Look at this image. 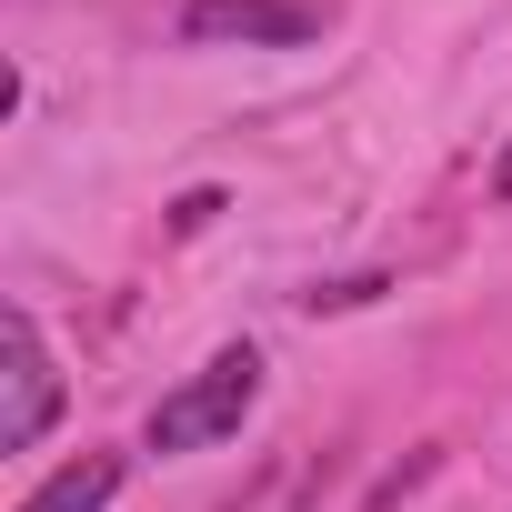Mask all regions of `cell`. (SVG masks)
I'll return each mask as SVG.
<instances>
[{"instance_id":"cell-2","label":"cell","mask_w":512,"mask_h":512,"mask_svg":"<svg viewBox=\"0 0 512 512\" xmlns=\"http://www.w3.org/2000/svg\"><path fill=\"white\" fill-rule=\"evenodd\" d=\"M51 422H61V372L41 352V322L11 302L0 312V452H31Z\"/></svg>"},{"instance_id":"cell-4","label":"cell","mask_w":512,"mask_h":512,"mask_svg":"<svg viewBox=\"0 0 512 512\" xmlns=\"http://www.w3.org/2000/svg\"><path fill=\"white\" fill-rule=\"evenodd\" d=\"M111 492H121V452H81V462H61L21 512H101Z\"/></svg>"},{"instance_id":"cell-1","label":"cell","mask_w":512,"mask_h":512,"mask_svg":"<svg viewBox=\"0 0 512 512\" xmlns=\"http://www.w3.org/2000/svg\"><path fill=\"white\" fill-rule=\"evenodd\" d=\"M251 402H262V352L231 342V352H211L181 392H161V402H151L141 442H151L161 462H171V452H211V442H231V432L251 422Z\"/></svg>"},{"instance_id":"cell-5","label":"cell","mask_w":512,"mask_h":512,"mask_svg":"<svg viewBox=\"0 0 512 512\" xmlns=\"http://www.w3.org/2000/svg\"><path fill=\"white\" fill-rule=\"evenodd\" d=\"M382 292H392L382 272H352V282H312V292H302V312H362V302H382Z\"/></svg>"},{"instance_id":"cell-3","label":"cell","mask_w":512,"mask_h":512,"mask_svg":"<svg viewBox=\"0 0 512 512\" xmlns=\"http://www.w3.org/2000/svg\"><path fill=\"white\" fill-rule=\"evenodd\" d=\"M322 11L302 0H181V41L211 51V41H312Z\"/></svg>"},{"instance_id":"cell-6","label":"cell","mask_w":512,"mask_h":512,"mask_svg":"<svg viewBox=\"0 0 512 512\" xmlns=\"http://www.w3.org/2000/svg\"><path fill=\"white\" fill-rule=\"evenodd\" d=\"M211 221H221V191H181L171 201V231H211Z\"/></svg>"},{"instance_id":"cell-7","label":"cell","mask_w":512,"mask_h":512,"mask_svg":"<svg viewBox=\"0 0 512 512\" xmlns=\"http://www.w3.org/2000/svg\"><path fill=\"white\" fill-rule=\"evenodd\" d=\"M492 201H512V141H502V161H492Z\"/></svg>"}]
</instances>
